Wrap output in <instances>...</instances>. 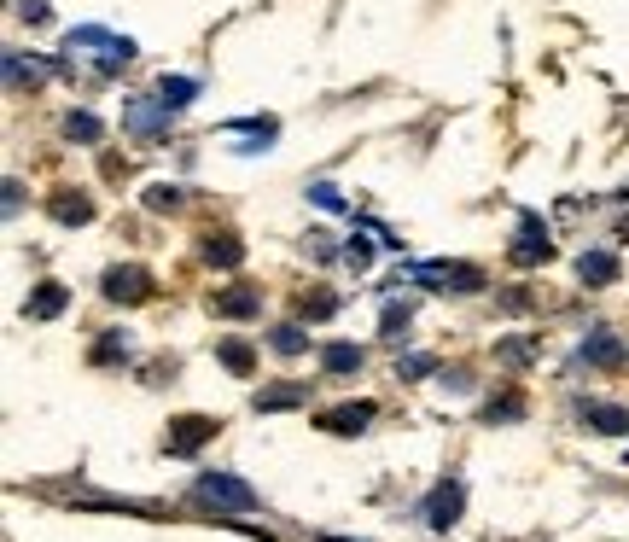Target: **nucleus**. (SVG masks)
<instances>
[{
    "mask_svg": "<svg viewBox=\"0 0 629 542\" xmlns=\"http://www.w3.org/2000/svg\"><path fill=\"white\" fill-rule=\"evenodd\" d=\"M193 496H199L204 508H228V513H251V508H257V490H251L245 478H233V473H204Z\"/></svg>",
    "mask_w": 629,
    "mask_h": 542,
    "instance_id": "f257e3e1",
    "label": "nucleus"
},
{
    "mask_svg": "<svg viewBox=\"0 0 629 542\" xmlns=\"http://www.w3.org/2000/svg\"><path fill=\"white\" fill-rule=\"evenodd\" d=\"M408 280H420L431 292H478V286H484V269H472V263H414Z\"/></svg>",
    "mask_w": 629,
    "mask_h": 542,
    "instance_id": "f03ea898",
    "label": "nucleus"
},
{
    "mask_svg": "<svg viewBox=\"0 0 629 542\" xmlns=\"http://www.w3.org/2000/svg\"><path fill=\"white\" fill-rule=\"evenodd\" d=\"M65 47H94V59H100V70H117V65H129L134 59V41L129 35H111V30H70L65 35Z\"/></svg>",
    "mask_w": 629,
    "mask_h": 542,
    "instance_id": "7ed1b4c3",
    "label": "nucleus"
},
{
    "mask_svg": "<svg viewBox=\"0 0 629 542\" xmlns=\"http://www.w3.org/2000/svg\"><path fill=\"white\" fill-rule=\"evenodd\" d=\"M210 438H216V420H210V414H181V420H169L164 449L169 455H193V449H204Z\"/></svg>",
    "mask_w": 629,
    "mask_h": 542,
    "instance_id": "20e7f679",
    "label": "nucleus"
},
{
    "mask_svg": "<svg viewBox=\"0 0 629 542\" xmlns=\"http://www.w3.org/2000/svg\"><path fill=\"white\" fill-rule=\"evenodd\" d=\"M461 502H466V490L455 484V478H443V484H437V490L426 496L420 519H426L431 531H449V525H455V513H461Z\"/></svg>",
    "mask_w": 629,
    "mask_h": 542,
    "instance_id": "39448f33",
    "label": "nucleus"
},
{
    "mask_svg": "<svg viewBox=\"0 0 629 542\" xmlns=\"http://www.w3.org/2000/svg\"><path fill=\"white\" fill-rule=\"evenodd\" d=\"M105 298L111 304H140V298H152V274L146 269H105Z\"/></svg>",
    "mask_w": 629,
    "mask_h": 542,
    "instance_id": "423d86ee",
    "label": "nucleus"
},
{
    "mask_svg": "<svg viewBox=\"0 0 629 542\" xmlns=\"http://www.w3.org/2000/svg\"><path fill=\"white\" fill-rule=\"evenodd\" d=\"M169 117H175V111H169L158 94H140V100H129V111H123V129H129V135H152V129H164Z\"/></svg>",
    "mask_w": 629,
    "mask_h": 542,
    "instance_id": "0eeeda50",
    "label": "nucleus"
},
{
    "mask_svg": "<svg viewBox=\"0 0 629 542\" xmlns=\"http://www.w3.org/2000/svg\"><path fill=\"white\" fill-rule=\"evenodd\" d=\"M257 309H263V292H257V286H228V292L210 298V315H228V321H245V315H257Z\"/></svg>",
    "mask_w": 629,
    "mask_h": 542,
    "instance_id": "6e6552de",
    "label": "nucleus"
},
{
    "mask_svg": "<svg viewBox=\"0 0 629 542\" xmlns=\"http://www.w3.org/2000/svg\"><path fill=\"white\" fill-rule=\"evenodd\" d=\"M542 257H548V228L536 216H525L519 222V245H513V263H542Z\"/></svg>",
    "mask_w": 629,
    "mask_h": 542,
    "instance_id": "1a4fd4ad",
    "label": "nucleus"
},
{
    "mask_svg": "<svg viewBox=\"0 0 629 542\" xmlns=\"http://www.w3.org/2000/svg\"><path fill=\"white\" fill-rule=\"evenodd\" d=\"M373 414H379L373 403H344V408H332V414H321V426H327V432H344V438H350V432H362Z\"/></svg>",
    "mask_w": 629,
    "mask_h": 542,
    "instance_id": "9d476101",
    "label": "nucleus"
},
{
    "mask_svg": "<svg viewBox=\"0 0 629 542\" xmlns=\"http://www.w3.org/2000/svg\"><path fill=\"white\" fill-rule=\"evenodd\" d=\"M577 274H583L589 286H612V280H618V257H612V251H583V257H577Z\"/></svg>",
    "mask_w": 629,
    "mask_h": 542,
    "instance_id": "9b49d317",
    "label": "nucleus"
},
{
    "mask_svg": "<svg viewBox=\"0 0 629 542\" xmlns=\"http://www.w3.org/2000/svg\"><path fill=\"white\" fill-rule=\"evenodd\" d=\"M65 304H70V292L59 286V280H47V286L35 292L30 304H24V315H30V321H53V315H59Z\"/></svg>",
    "mask_w": 629,
    "mask_h": 542,
    "instance_id": "f8f14e48",
    "label": "nucleus"
},
{
    "mask_svg": "<svg viewBox=\"0 0 629 542\" xmlns=\"http://www.w3.org/2000/svg\"><path fill=\"white\" fill-rule=\"evenodd\" d=\"M239 257H245V245L233 234H204V263H216V269H239Z\"/></svg>",
    "mask_w": 629,
    "mask_h": 542,
    "instance_id": "ddd939ff",
    "label": "nucleus"
},
{
    "mask_svg": "<svg viewBox=\"0 0 629 542\" xmlns=\"http://www.w3.org/2000/svg\"><path fill=\"white\" fill-rule=\"evenodd\" d=\"M583 420L595 426V432H606V438H618V432H629V414L618 403H589L583 408Z\"/></svg>",
    "mask_w": 629,
    "mask_h": 542,
    "instance_id": "4468645a",
    "label": "nucleus"
},
{
    "mask_svg": "<svg viewBox=\"0 0 629 542\" xmlns=\"http://www.w3.org/2000/svg\"><path fill=\"white\" fill-rule=\"evenodd\" d=\"M583 356H589L595 368H618V362H624V344L612 339V333H589V339H583Z\"/></svg>",
    "mask_w": 629,
    "mask_h": 542,
    "instance_id": "2eb2a0df",
    "label": "nucleus"
},
{
    "mask_svg": "<svg viewBox=\"0 0 629 542\" xmlns=\"http://www.w3.org/2000/svg\"><path fill=\"white\" fill-rule=\"evenodd\" d=\"M193 94H199V82H193V76H164V82H158V100H164L169 111H181Z\"/></svg>",
    "mask_w": 629,
    "mask_h": 542,
    "instance_id": "dca6fc26",
    "label": "nucleus"
},
{
    "mask_svg": "<svg viewBox=\"0 0 629 542\" xmlns=\"http://www.w3.org/2000/svg\"><path fill=\"white\" fill-rule=\"evenodd\" d=\"M321 368L327 373H356L362 368V350H356V344H327V350H321Z\"/></svg>",
    "mask_w": 629,
    "mask_h": 542,
    "instance_id": "f3484780",
    "label": "nucleus"
},
{
    "mask_svg": "<svg viewBox=\"0 0 629 542\" xmlns=\"http://www.w3.org/2000/svg\"><path fill=\"white\" fill-rule=\"evenodd\" d=\"M53 216H59V222H94V199H82V193H59V199H53Z\"/></svg>",
    "mask_w": 629,
    "mask_h": 542,
    "instance_id": "a211bd4d",
    "label": "nucleus"
},
{
    "mask_svg": "<svg viewBox=\"0 0 629 542\" xmlns=\"http://www.w3.org/2000/svg\"><path fill=\"white\" fill-rule=\"evenodd\" d=\"M303 397H309V385H280V391H257V408L274 414V408H298Z\"/></svg>",
    "mask_w": 629,
    "mask_h": 542,
    "instance_id": "6ab92c4d",
    "label": "nucleus"
},
{
    "mask_svg": "<svg viewBox=\"0 0 629 542\" xmlns=\"http://www.w3.org/2000/svg\"><path fill=\"white\" fill-rule=\"evenodd\" d=\"M6 82L12 88H24V82H47V65H24V53H6Z\"/></svg>",
    "mask_w": 629,
    "mask_h": 542,
    "instance_id": "aec40b11",
    "label": "nucleus"
},
{
    "mask_svg": "<svg viewBox=\"0 0 629 542\" xmlns=\"http://www.w3.org/2000/svg\"><path fill=\"white\" fill-rule=\"evenodd\" d=\"M65 135L94 146V140H100V117H94V111H70V117H65Z\"/></svg>",
    "mask_w": 629,
    "mask_h": 542,
    "instance_id": "412c9836",
    "label": "nucleus"
},
{
    "mask_svg": "<svg viewBox=\"0 0 629 542\" xmlns=\"http://www.w3.org/2000/svg\"><path fill=\"white\" fill-rule=\"evenodd\" d=\"M298 309L309 315V321H327L332 309H338V298H332V292H303V298H298Z\"/></svg>",
    "mask_w": 629,
    "mask_h": 542,
    "instance_id": "4be33fe9",
    "label": "nucleus"
},
{
    "mask_svg": "<svg viewBox=\"0 0 629 542\" xmlns=\"http://www.w3.org/2000/svg\"><path fill=\"white\" fill-rule=\"evenodd\" d=\"M146 210H181V187H169V181L146 187Z\"/></svg>",
    "mask_w": 629,
    "mask_h": 542,
    "instance_id": "5701e85b",
    "label": "nucleus"
},
{
    "mask_svg": "<svg viewBox=\"0 0 629 542\" xmlns=\"http://www.w3.org/2000/svg\"><path fill=\"white\" fill-rule=\"evenodd\" d=\"M303 344H309L303 339V327H274V350H280V356H298Z\"/></svg>",
    "mask_w": 629,
    "mask_h": 542,
    "instance_id": "b1692460",
    "label": "nucleus"
},
{
    "mask_svg": "<svg viewBox=\"0 0 629 542\" xmlns=\"http://www.w3.org/2000/svg\"><path fill=\"white\" fill-rule=\"evenodd\" d=\"M216 356H222V362H228L233 373H251V350H245V344H239V339H228V344H222V350H216Z\"/></svg>",
    "mask_w": 629,
    "mask_h": 542,
    "instance_id": "393cba45",
    "label": "nucleus"
},
{
    "mask_svg": "<svg viewBox=\"0 0 629 542\" xmlns=\"http://www.w3.org/2000/svg\"><path fill=\"white\" fill-rule=\"evenodd\" d=\"M385 339H402V327H408V304H385Z\"/></svg>",
    "mask_w": 629,
    "mask_h": 542,
    "instance_id": "a878e982",
    "label": "nucleus"
},
{
    "mask_svg": "<svg viewBox=\"0 0 629 542\" xmlns=\"http://www.w3.org/2000/svg\"><path fill=\"white\" fill-rule=\"evenodd\" d=\"M431 368H437L431 356H402V362H397V379H420V373H431Z\"/></svg>",
    "mask_w": 629,
    "mask_h": 542,
    "instance_id": "bb28decb",
    "label": "nucleus"
},
{
    "mask_svg": "<svg viewBox=\"0 0 629 542\" xmlns=\"http://www.w3.org/2000/svg\"><path fill=\"white\" fill-rule=\"evenodd\" d=\"M309 199L321 204V210H344V199H338V187H327V181H315V187H309Z\"/></svg>",
    "mask_w": 629,
    "mask_h": 542,
    "instance_id": "cd10ccee",
    "label": "nucleus"
},
{
    "mask_svg": "<svg viewBox=\"0 0 629 542\" xmlns=\"http://www.w3.org/2000/svg\"><path fill=\"white\" fill-rule=\"evenodd\" d=\"M111 356H129V339H123V333L100 339V350H94V362H111Z\"/></svg>",
    "mask_w": 629,
    "mask_h": 542,
    "instance_id": "c85d7f7f",
    "label": "nucleus"
},
{
    "mask_svg": "<svg viewBox=\"0 0 629 542\" xmlns=\"http://www.w3.org/2000/svg\"><path fill=\"white\" fill-rule=\"evenodd\" d=\"M513 414H525V403H519V397H501V403L484 408V420H513Z\"/></svg>",
    "mask_w": 629,
    "mask_h": 542,
    "instance_id": "c756f323",
    "label": "nucleus"
},
{
    "mask_svg": "<svg viewBox=\"0 0 629 542\" xmlns=\"http://www.w3.org/2000/svg\"><path fill=\"white\" fill-rule=\"evenodd\" d=\"M344 257H350L356 269H367V263H373V239H350V245H344Z\"/></svg>",
    "mask_w": 629,
    "mask_h": 542,
    "instance_id": "7c9ffc66",
    "label": "nucleus"
},
{
    "mask_svg": "<svg viewBox=\"0 0 629 542\" xmlns=\"http://www.w3.org/2000/svg\"><path fill=\"white\" fill-rule=\"evenodd\" d=\"M18 12H24L30 24H47V0H18Z\"/></svg>",
    "mask_w": 629,
    "mask_h": 542,
    "instance_id": "2f4dec72",
    "label": "nucleus"
},
{
    "mask_svg": "<svg viewBox=\"0 0 629 542\" xmlns=\"http://www.w3.org/2000/svg\"><path fill=\"white\" fill-rule=\"evenodd\" d=\"M321 542H344V537H321Z\"/></svg>",
    "mask_w": 629,
    "mask_h": 542,
    "instance_id": "473e14b6",
    "label": "nucleus"
}]
</instances>
